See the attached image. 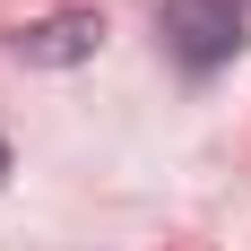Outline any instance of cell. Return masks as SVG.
<instances>
[{
  "mask_svg": "<svg viewBox=\"0 0 251 251\" xmlns=\"http://www.w3.org/2000/svg\"><path fill=\"white\" fill-rule=\"evenodd\" d=\"M243 18H251V0H156V35L191 78H217L243 52Z\"/></svg>",
  "mask_w": 251,
  "mask_h": 251,
  "instance_id": "obj_1",
  "label": "cell"
},
{
  "mask_svg": "<svg viewBox=\"0 0 251 251\" xmlns=\"http://www.w3.org/2000/svg\"><path fill=\"white\" fill-rule=\"evenodd\" d=\"M96 35H104L96 18H52V26H35V35H18V52L26 61H78V52H96Z\"/></svg>",
  "mask_w": 251,
  "mask_h": 251,
  "instance_id": "obj_2",
  "label": "cell"
},
{
  "mask_svg": "<svg viewBox=\"0 0 251 251\" xmlns=\"http://www.w3.org/2000/svg\"><path fill=\"white\" fill-rule=\"evenodd\" d=\"M0 165H9V156H0Z\"/></svg>",
  "mask_w": 251,
  "mask_h": 251,
  "instance_id": "obj_3",
  "label": "cell"
}]
</instances>
